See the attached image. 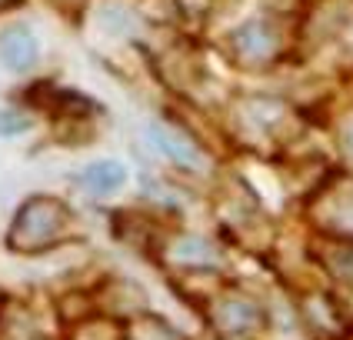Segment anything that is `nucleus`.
Listing matches in <instances>:
<instances>
[{
	"label": "nucleus",
	"instance_id": "nucleus-8",
	"mask_svg": "<svg viewBox=\"0 0 353 340\" xmlns=\"http://www.w3.org/2000/svg\"><path fill=\"white\" fill-rule=\"evenodd\" d=\"M130 340H183L167 320L160 317H140L130 327Z\"/></svg>",
	"mask_w": 353,
	"mask_h": 340
},
{
	"label": "nucleus",
	"instance_id": "nucleus-10",
	"mask_svg": "<svg viewBox=\"0 0 353 340\" xmlns=\"http://www.w3.org/2000/svg\"><path fill=\"white\" fill-rule=\"evenodd\" d=\"M23 130H30V117H27L23 110L3 107V110H0V137H17Z\"/></svg>",
	"mask_w": 353,
	"mask_h": 340
},
{
	"label": "nucleus",
	"instance_id": "nucleus-9",
	"mask_svg": "<svg viewBox=\"0 0 353 340\" xmlns=\"http://www.w3.org/2000/svg\"><path fill=\"white\" fill-rule=\"evenodd\" d=\"M174 257L190 260V263H210V260H216V250L200 237H180L174 243Z\"/></svg>",
	"mask_w": 353,
	"mask_h": 340
},
{
	"label": "nucleus",
	"instance_id": "nucleus-7",
	"mask_svg": "<svg viewBox=\"0 0 353 340\" xmlns=\"http://www.w3.org/2000/svg\"><path fill=\"white\" fill-rule=\"evenodd\" d=\"M323 263H327V270L340 280H350L353 283V243H330L323 254Z\"/></svg>",
	"mask_w": 353,
	"mask_h": 340
},
{
	"label": "nucleus",
	"instance_id": "nucleus-11",
	"mask_svg": "<svg viewBox=\"0 0 353 340\" xmlns=\"http://www.w3.org/2000/svg\"><path fill=\"white\" fill-rule=\"evenodd\" d=\"M343 140H347V150L353 154V120L347 123V127H343Z\"/></svg>",
	"mask_w": 353,
	"mask_h": 340
},
{
	"label": "nucleus",
	"instance_id": "nucleus-4",
	"mask_svg": "<svg viewBox=\"0 0 353 340\" xmlns=\"http://www.w3.org/2000/svg\"><path fill=\"white\" fill-rule=\"evenodd\" d=\"M0 60L7 70H30L37 63V37L27 23H14L0 34Z\"/></svg>",
	"mask_w": 353,
	"mask_h": 340
},
{
	"label": "nucleus",
	"instance_id": "nucleus-6",
	"mask_svg": "<svg viewBox=\"0 0 353 340\" xmlns=\"http://www.w3.org/2000/svg\"><path fill=\"white\" fill-rule=\"evenodd\" d=\"M123 183H127V167L117 160H97L80 174V187H87L90 194H117Z\"/></svg>",
	"mask_w": 353,
	"mask_h": 340
},
{
	"label": "nucleus",
	"instance_id": "nucleus-3",
	"mask_svg": "<svg viewBox=\"0 0 353 340\" xmlns=\"http://www.w3.org/2000/svg\"><path fill=\"white\" fill-rule=\"evenodd\" d=\"M214 323L230 337H250L263 327V310L256 300L223 297L214 303Z\"/></svg>",
	"mask_w": 353,
	"mask_h": 340
},
{
	"label": "nucleus",
	"instance_id": "nucleus-12",
	"mask_svg": "<svg viewBox=\"0 0 353 340\" xmlns=\"http://www.w3.org/2000/svg\"><path fill=\"white\" fill-rule=\"evenodd\" d=\"M17 0H0V10H7V7H14Z\"/></svg>",
	"mask_w": 353,
	"mask_h": 340
},
{
	"label": "nucleus",
	"instance_id": "nucleus-1",
	"mask_svg": "<svg viewBox=\"0 0 353 340\" xmlns=\"http://www.w3.org/2000/svg\"><path fill=\"white\" fill-rule=\"evenodd\" d=\"M70 207L57 197H30L14 217L7 243L17 254H40L70 230Z\"/></svg>",
	"mask_w": 353,
	"mask_h": 340
},
{
	"label": "nucleus",
	"instance_id": "nucleus-5",
	"mask_svg": "<svg viewBox=\"0 0 353 340\" xmlns=\"http://www.w3.org/2000/svg\"><path fill=\"white\" fill-rule=\"evenodd\" d=\"M147 137L154 140V147H157L160 154H167L170 160L183 163V167L200 163V154H196L194 143L183 137V134H176V130H170V127H163V123H150V127H147Z\"/></svg>",
	"mask_w": 353,
	"mask_h": 340
},
{
	"label": "nucleus",
	"instance_id": "nucleus-2",
	"mask_svg": "<svg viewBox=\"0 0 353 340\" xmlns=\"http://www.w3.org/2000/svg\"><path fill=\"white\" fill-rule=\"evenodd\" d=\"M230 50L243 67H263L280 54V34L270 20H247L230 34Z\"/></svg>",
	"mask_w": 353,
	"mask_h": 340
},
{
	"label": "nucleus",
	"instance_id": "nucleus-13",
	"mask_svg": "<svg viewBox=\"0 0 353 340\" xmlns=\"http://www.w3.org/2000/svg\"><path fill=\"white\" fill-rule=\"evenodd\" d=\"M60 3H67V7H77L80 0H60Z\"/></svg>",
	"mask_w": 353,
	"mask_h": 340
}]
</instances>
